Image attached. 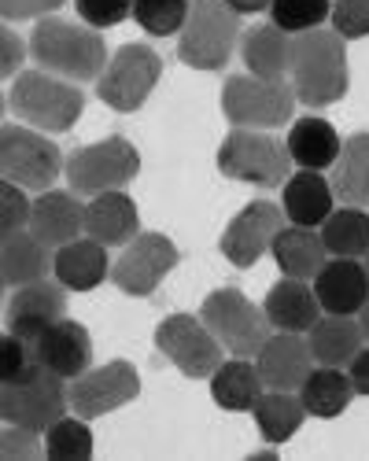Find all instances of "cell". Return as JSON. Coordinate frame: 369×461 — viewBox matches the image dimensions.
Segmentation results:
<instances>
[{
  "instance_id": "6da1fadb",
  "label": "cell",
  "mask_w": 369,
  "mask_h": 461,
  "mask_svg": "<svg viewBox=\"0 0 369 461\" xmlns=\"http://www.w3.org/2000/svg\"><path fill=\"white\" fill-rule=\"evenodd\" d=\"M288 89L303 107H328L340 104L351 89L347 70V45L337 30H307L292 37L288 56Z\"/></svg>"
},
{
  "instance_id": "7a4b0ae2",
  "label": "cell",
  "mask_w": 369,
  "mask_h": 461,
  "mask_svg": "<svg viewBox=\"0 0 369 461\" xmlns=\"http://www.w3.org/2000/svg\"><path fill=\"white\" fill-rule=\"evenodd\" d=\"M30 52L41 63V70L56 74L67 82H89L100 78L107 67V45L104 37L86 23H67V19H37L30 33Z\"/></svg>"
},
{
  "instance_id": "3957f363",
  "label": "cell",
  "mask_w": 369,
  "mask_h": 461,
  "mask_svg": "<svg viewBox=\"0 0 369 461\" xmlns=\"http://www.w3.org/2000/svg\"><path fill=\"white\" fill-rule=\"evenodd\" d=\"M8 107L19 114L22 122H30L33 130L67 133V130H74V122L82 119L86 93L67 78H56V74H49V70H22L15 78V86H12Z\"/></svg>"
},
{
  "instance_id": "277c9868",
  "label": "cell",
  "mask_w": 369,
  "mask_h": 461,
  "mask_svg": "<svg viewBox=\"0 0 369 461\" xmlns=\"http://www.w3.org/2000/svg\"><path fill=\"white\" fill-rule=\"evenodd\" d=\"M240 37V15L226 0H196L181 26L177 59L193 70H226Z\"/></svg>"
},
{
  "instance_id": "5b68a950",
  "label": "cell",
  "mask_w": 369,
  "mask_h": 461,
  "mask_svg": "<svg viewBox=\"0 0 369 461\" xmlns=\"http://www.w3.org/2000/svg\"><path fill=\"white\" fill-rule=\"evenodd\" d=\"M63 174L74 196H100V192L126 188L140 174V151L126 137H107L74 148L63 159Z\"/></svg>"
},
{
  "instance_id": "8992f818",
  "label": "cell",
  "mask_w": 369,
  "mask_h": 461,
  "mask_svg": "<svg viewBox=\"0 0 369 461\" xmlns=\"http://www.w3.org/2000/svg\"><path fill=\"white\" fill-rule=\"evenodd\" d=\"M218 170L230 181L277 188L284 185L292 159L284 140H277L270 130H233L218 148Z\"/></svg>"
},
{
  "instance_id": "52a82bcc",
  "label": "cell",
  "mask_w": 369,
  "mask_h": 461,
  "mask_svg": "<svg viewBox=\"0 0 369 461\" xmlns=\"http://www.w3.org/2000/svg\"><path fill=\"white\" fill-rule=\"evenodd\" d=\"M200 321L233 358H255L270 336L263 306H255L240 288H214L200 306Z\"/></svg>"
},
{
  "instance_id": "ba28073f",
  "label": "cell",
  "mask_w": 369,
  "mask_h": 461,
  "mask_svg": "<svg viewBox=\"0 0 369 461\" xmlns=\"http://www.w3.org/2000/svg\"><path fill=\"white\" fill-rule=\"evenodd\" d=\"M295 96L288 82H266L255 74H233L221 86V114L233 130H281L292 122Z\"/></svg>"
},
{
  "instance_id": "9c48e42d",
  "label": "cell",
  "mask_w": 369,
  "mask_h": 461,
  "mask_svg": "<svg viewBox=\"0 0 369 461\" xmlns=\"http://www.w3.org/2000/svg\"><path fill=\"white\" fill-rule=\"evenodd\" d=\"M67 410L70 406H67L63 376L41 369L37 362H30L12 384L0 388V417H4L8 425L30 429V432H45Z\"/></svg>"
},
{
  "instance_id": "30bf717a",
  "label": "cell",
  "mask_w": 369,
  "mask_h": 461,
  "mask_svg": "<svg viewBox=\"0 0 369 461\" xmlns=\"http://www.w3.org/2000/svg\"><path fill=\"white\" fill-rule=\"evenodd\" d=\"M63 151L45 133L26 126H0V177L22 192H45L63 174Z\"/></svg>"
},
{
  "instance_id": "8fae6325",
  "label": "cell",
  "mask_w": 369,
  "mask_h": 461,
  "mask_svg": "<svg viewBox=\"0 0 369 461\" xmlns=\"http://www.w3.org/2000/svg\"><path fill=\"white\" fill-rule=\"evenodd\" d=\"M163 78V59L148 45H122L96 78V96L119 114H133Z\"/></svg>"
},
{
  "instance_id": "7c38bea8",
  "label": "cell",
  "mask_w": 369,
  "mask_h": 461,
  "mask_svg": "<svg viewBox=\"0 0 369 461\" xmlns=\"http://www.w3.org/2000/svg\"><path fill=\"white\" fill-rule=\"evenodd\" d=\"M140 395V376L130 362H107L100 369H86L82 376H74V384L67 388V406L74 410V417L82 420H96L115 413L119 406H130Z\"/></svg>"
},
{
  "instance_id": "4fadbf2b",
  "label": "cell",
  "mask_w": 369,
  "mask_h": 461,
  "mask_svg": "<svg viewBox=\"0 0 369 461\" xmlns=\"http://www.w3.org/2000/svg\"><path fill=\"white\" fill-rule=\"evenodd\" d=\"M156 348L163 358H170L189 380H207L221 362V343L211 336V329L193 314H170L156 329Z\"/></svg>"
},
{
  "instance_id": "5bb4252c",
  "label": "cell",
  "mask_w": 369,
  "mask_h": 461,
  "mask_svg": "<svg viewBox=\"0 0 369 461\" xmlns=\"http://www.w3.org/2000/svg\"><path fill=\"white\" fill-rule=\"evenodd\" d=\"M177 262H181V255H177L170 237H163V233H137L126 244V251L119 255V262L111 266L107 277L115 281L119 292L144 299V295H152L163 285V277L174 270Z\"/></svg>"
},
{
  "instance_id": "9a60e30c",
  "label": "cell",
  "mask_w": 369,
  "mask_h": 461,
  "mask_svg": "<svg viewBox=\"0 0 369 461\" xmlns=\"http://www.w3.org/2000/svg\"><path fill=\"white\" fill-rule=\"evenodd\" d=\"M284 225V211L274 200H251L221 233V255L237 270H251L263 258L277 237V229Z\"/></svg>"
},
{
  "instance_id": "2e32d148",
  "label": "cell",
  "mask_w": 369,
  "mask_h": 461,
  "mask_svg": "<svg viewBox=\"0 0 369 461\" xmlns=\"http://www.w3.org/2000/svg\"><path fill=\"white\" fill-rule=\"evenodd\" d=\"M26 348H30V362H37L41 369H49V373H56L63 380L82 376L93 366L89 329L78 325V321H70V318L52 321L45 332H37Z\"/></svg>"
},
{
  "instance_id": "e0dca14e",
  "label": "cell",
  "mask_w": 369,
  "mask_h": 461,
  "mask_svg": "<svg viewBox=\"0 0 369 461\" xmlns=\"http://www.w3.org/2000/svg\"><path fill=\"white\" fill-rule=\"evenodd\" d=\"M67 318V288L59 281H33V285H22L12 303H8V332L19 336V339H33L37 332H45L52 321Z\"/></svg>"
},
{
  "instance_id": "ac0fdd59",
  "label": "cell",
  "mask_w": 369,
  "mask_h": 461,
  "mask_svg": "<svg viewBox=\"0 0 369 461\" xmlns=\"http://www.w3.org/2000/svg\"><path fill=\"white\" fill-rule=\"evenodd\" d=\"M255 369L263 376V388L300 392L303 376L314 369V358L307 339H300V332H277V336H266V343L258 348Z\"/></svg>"
},
{
  "instance_id": "d6986e66",
  "label": "cell",
  "mask_w": 369,
  "mask_h": 461,
  "mask_svg": "<svg viewBox=\"0 0 369 461\" xmlns=\"http://www.w3.org/2000/svg\"><path fill=\"white\" fill-rule=\"evenodd\" d=\"M26 229L49 251L52 248H63L70 240H78V233L86 229V207H82V200L74 196V192H52V188H45L41 196L30 203Z\"/></svg>"
},
{
  "instance_id": "ffe728a7",
  "label": "cell",
  "mask_w": 369,
  "mask_h": 461,
  "mask_svg": "<svg viewBox=\"0 0 369 461\" xmlns=\"http://www.w3.org/2000/svg\"><path fill=\"white\" fill-rule=\"evenodd\" d=\"M314 295L325 314H347L355 318L362 303L369 299V277L358 258H325L314 274Z\"/></svg>"
},
{
  "instance_id": "44dd1931",
  "label": "cell",
  "mask_w": 369,
  "mask_h": 461,
  "mask_svg": "<svg viewBox=\"0 0 369 461\" xmlns=\"http://www.w3.org/2000/svg\"><path fill=\"white\" fill-rule=\"evenodd\" d=\"M86 233L104 244V248H122L140 233V214L137 203L126 196L122 188L115 192H100L86 207Z\"/></svg>"
},
{
  "instance_id": "7402d4cb",
  "label": "cell",
  "mask_w": 369,
  "mask_h": 461,
  "mask_svg": "<svg viewBox=\"0 0 369 461\" xmlns=\"http://www.w3.org/2000/svg\"><path fill=\"white\" fill-rule=\"evenodd\" d=\"M337 203L332 196V185L321 177V170H300V174H288L281 185V211L292 225H321Z\"/></svg>"
},
{
  "instance_id": "603a6c76",
  "label": "cell",
  "mask_w": 369,
  "mask_h": 461,
  "mask_svg": "<svg viewBox=\"0 0 369 461\" xmlns=\"http://www.w3.org/2000/svg\"><path fill=\"white\" fill-rule=\"evenodd\" d=\"M263 314L277 332H310V325L321 318V306L307 281L284 277L266 292Z\"/></svg>"
},
{
  "instance_id": "cb8c5ba5",
  "label": "cell",
  "mask_w": 369,
  "mask_h": 461,
  "mask_svg": "<svg viewBox=\"0 0 369 461\" xmlns=\"http://www.w3.org/2000/svg\"><path fill=\"white\" fill-rule=\"evenodd\" d=\"M52 270H56V281H59L67 292H93V288H100V285L107 281V274H111L107 248L96 244L93 237H89V240H70V244L56 248Z\"/></svg>"
},
{
  "instance_id": "d4e9b609",
  "label": "cell",
  "mask_w": 369,
  "mask_h": 461,
  "mask_svg": "<svg viewBox=\"0 0 369 461\" xmlns=\"http://www.w3.org/2000/svg\"><path fill=\"white\" fill-rule=\"evenodd\" d=\"M340 133L328 119L307 114V119H295V126L288 130V159L300 170H328L340 156Z\"/></svg>"
},
{
  "instance_id": "484cf974",
  "label": "cell",
  "mask_w": 369,
  "mask_h": 461,
  "mask_svg": "<svg viewBox=\"0 0 369 461\" xmlns=\"http://www.w3.org/2000/svg\"><path fill=\"white\" fill-rule=\"evenodd\" d=\"M240 56L255 78L284 82L288 78V56H292V33L277 30L274 23H258L240 33Z\"/></svg>"
},
{
  "instance_id": "4316f807",
  "label": "cell",
  "mask_w": 369,
  "mask_h": 461,
  "mask_svg": "<svg viewBox=\"0 0 369 461\" xmlns=\"http://www.w3.org/2000/svg\"><path fill=\"white\" fill-rule=\"evenodd\" d=\"M277 266L284 277H295V281H314V274L325 266L328 251L321 244V237L307 225H281L277 237L270 244Z\"/></svg>"
},
{
  "instance_id": "83f0119b",
  "label": "cell",
  "mask_w": 369,
  "mask_h": 461,
  "mask_svg": "<svg viewBox=\"0 0 369 461\" xmlns=\"http://www.w3.org/2000/svg\"><path fill=\"white\" fill-rule=\"evenodd\" d=\"M49 270H52V255L30 233V229H19V233L0 240V285L4 288L8 285L12 288L33 285V281H41Z\"/></svg>"
},
{
  "instance_id": "f1b7e54d",
  "label": "cell",
  "mask_w": 369,
  "mask_h": 461,
  "mask_svg": "<svg viewBox=\"0 0 369 461\" xmlns=\"http://www.w3.org/2000/svg\"><path fill=\"white\" fill-rule=\"evenodd\" d=\"M332 196L347 207H369V133H355L340 144L332 163Z\"/></svg>"
},
{
  "instance_id": "f546056e",
  "label": "cell",
  "mask_w": 369,
  "mask_h": 461,
  "mask_svg": "<svg viewBox=\"0 0 369 461\" xmlns=\"http://www.w3.org/2000/svg\"><path fill=\"white\" fill-rule=\"evenodd\" d=\"M307 348H310V358L318 366H337L340 369L362 351V329L347 314H325L310 325Z\"/></svg>"
},
{
  "instance_id": "4dcf8cb0",
  "label": "cell",
  "mask_w": 369,
  "mask_h": 461,
  "mask_svg": "<svg viewBox=\"0 0 369 461\" xmlns=\"http://www.w3.org/2000/svg\"><path fill=\"white\" fill-rule=\"evenodd\" d=\"M211 395L226 413H251V406L263 395V376H258L251 358L221 362L211 373Z\"/></svg>"
},
{
  "instance_id": "1f68e13d",
  "label": "cell",
  "mask_w": 369,
  "mask_h": 461,
  "mask_svg": "<svg viewBox=\"0 0 369 461\" xmlns=\"http://www.w3.org/2000/svg\"><path fill=\"white\" fill-rule=\"evenodd\" d=\"M355 399V388H351V380L347 373H340L337 366H318L303 376L300 384V402L307 410V417H340Z\"/></svg>"
},
{
  "instance_id": "d6a6232c",
  "label": "cell",
  "mask_w": 369,
  "mask_h": 461,
  "mask_svg": "<svg viewBox=\"0 0 369 461\" xmlns=\"http://www.w3.org/2000/svg\"><path fill=\"white\" fill-rule=\"evenodd\" d=\"M251 413H255L258 436H263L266 443H274V447L288 443L295 432L303 429V420H307V410H303L300 395H295V392H274V388L258 395Z\"/></svg>"
},
{
  "instance_id": "836d02e7",
  "label": "cell",
  "mask_w": 369,
  "mask_h": 461,
  "mask_svg": "<svg viewBox=\"0 0 369 461\" xmlns=\"http://www.w3.org/2000/svg\"><path fill=\"white\" fill-rule=\"evenodd\" d=\"M321 244L332 258H362L369 251V214L365 207H340L328 211V218L321 221Z\"/></svg>"
},
{
  "instance_id": "e575fe53",
  "label": "cell",
  "mask_w": 369,
  "mask_h": 461,
  "mask_svg": "<svg viewBox=\"0 0 369 461\" xmlns=\"http://www.w3.org/2000/svg\"><path fill=\"white\" fill-rule=\"evenodd\" d=\"M45 457L52 461H86L93 457V432L82 417H59L45 429Z\"/></svg>"
},
{
  "instance_id": "d590c367",
  "label": "cell",
  "mask_w": 369,
  "mask_h": 461,
  "mask_svg": "<svg viewBox=\"0 0 369 461\" xmlns=\"http://www.w3.org/2000/svg\"><path fill=\"white\" fill-rule=\"evenodd\" d=\"M332 0H270V23L284 33H307L325 26Z\"/></svg>"
},
{
  "instance_id": "8d00e7d4",
  "label": "cell",
  "mask_w": 369,
  "mask_h": 461,
  "mask_svg": "<svg viewBox=\"0 0 369 461\" xmlns=\"http://www.w3.org/2000/svg\"><path fill=\"white\" fill-rule=\"evenodd\" d=\"M130 15L144 33L170 37V33H181L184 19H189V0H133Z\"/></svg>"
},
{
  "instance_id": "74e56055",
  "label": "cell",
  "mask_w": 369,
  "mask_h": 461,
  "mask_svg": "<svg viewBox=\"0 0 369 461\" xmlns=\"http://www.w3.org/2000/svg\"><path fill=\"white\" fill-rule=\"evenodd\" d=\"M332 30H337L344 41L355 37H369V0H332Z\"/></svg>"
},
{
  "instance_id": "f35d334b",
  "label": "cell",
  "mask_w": 369,
  "mask_h": 461,
  "mask_svg": "<svg viewBox=\"0 0 369 461\" xmlns=\"http://www.w3.org/2000/svg\"><path fill=\"white\" fill-rule=\"evenodd\" d=\"M26 218H30V200L26 192L12 181L0 177V240L19 233V229H26Z\"/></svg>"
},
{
  "instance_id": "ab89813d",
  "label": "cell",
  "mask_w": 369,
  "mask_h": 461,
  "mask_svg": "<svg viewBox=\"0 0 369 461\" xmlns=\"http://www.w3.org/2000/svg\"><path fill=\"white\" fill-rule=\"evenodd\" d=\"M74 8H78V15L86 19V26L107 30V26H119L130 19L133 0H74Z\"/></svg>"
},
{
  "instance_id": "60d3db41",
  "label": "cell",
  "mask_w": 369,
  "mask_h": 461,
  "mask_svg": "<svg viewBox=\"0 0 369 461\" xmlns=\"http://www.w3.org/2000/svg\"><path fill=\"white\" fill-rule=\"evenodd\" d=\"M37 457H45V443L37 439V432L19 425L0 432V461H37Z\"/></svg>"
},
{
  "instance_id": "b9f144b4",
  "label": "cell",
  "mask_w": 369,
  "mask_h": 461,
  "mask_svg": "<svg viewBox=\"0 0 369 461\" xmlns=\"http://www.w3.org/2000/svg\"><path fill=\"white\" fill-rule=\"evenodd\" d=\"M26 366H30L26 339H19V336H12V332H0V388H4V384H12Z\"/></svg>"
},
{
  "instance_id": "7bdbcfd3",
  "label": "cell",
  "mask_w": 369,
  "mask_h": 461,
  "mask_svg": "<svg viewBox=\"0 0 369 461\" xmlns=\"http://www.w3.org/2000/svg\"><path fill=\"white\" fill-rule=\"evenodd\" d=\"M59 8H63V0H0V19H12V23L45 19Z\"/></svg>"
},
{
  "instance_id": "ee69618b",
  "label": "cell",
  "mask_w": 369,
  "mask_h": 461,
  "mask_svg": "<svg viewBox=\"0 0 369 461\" xmlns=\"http://www.w3.org/2000/svg\"><path fill=\"white\" fill-rule=\"evenodd\" d=\"M22 59H26V41L12 26L0 23V78H12V74H19Z\"/></svg>"
},
{
  "instance_id": "f6af8a7d",
  "label": "cell",
  "mask_w": 369,
  "mask_h": 461,
  "mask_svg": "<svg viewBox=\"0 0 369 461\" xmlns=\"http://www.w3.org/2000/svg\"><path fill=\"white\" fill-rule=\"evenodd\" d=\"M347 380L355 395H369V348H362L351 362H347Z\"/></svg>"
},
{
  "instance_id": "bcb514c9",
  "label": "cell",
  "mask_w": 369,
  "mask_h": 461,
  "mask_svg": "<svg viewBox=\"0 0 369 461\" xmlns=\"http://www.w3.org/2000/svg\"><path fill=\"white\" fill-rule=\"evenodd\" d=\"M226 5L237 12V15H258L270 8V0H226Z\"/></svg>"
},
{
  "instance_id": "7dc6e473",
  "label": "cell",
  "mask_w": 369,
  "mask_h": 461,
  "mask_svg": "<svg viewBox=\"0 0 369 461\" xmlns=\"http://www.w3.org/2000/svg\"><path fill=\"white\" fill-rule=\"evenodd\" d=\"M358 329H362V339H369V299L362 303V311H358Z\"/></svg>"
},
{
  "instance_id": "c3c4849f",
  "label": "cell",
  "mask_w": 369,
  "mask_h": 461,
  "mask_svg": "<svg viewBox=\"0 0 369 461\" xmlns=\"http://www.w3.org/2000/svg\"><path fill=\"white\" fill-rule=\"evenodd\" d=\"M4 111H8V104H4V96H0V119H4Z\"/></svg>"
},
{
  "instance_id": "681fc988",
  "label": "cell",
  "mask_w": 369,
  "mask_h": 461,
  "mask_svg": "<svg viewBox=\"0 0 369 461\" xmlns=\"http://www.w3.org/2000/svg\"><path fill=\"white\" fill-rule=\"evenodd\" d=\"M362 266H365V277H369V251H365V262Z\"/></svg>"
},
{
  "instance_id": "f907efd6",
  "label": "cell",
  "mask_w": 369,
  "mask_h": 461,
  "mask_svg": "<svg viewBox=\"0 0 369 461\" xmlns=\"http://www.w3.org/2000/svg\"><path fill=\"white\" fill-rule=\"evenodd\" d=\"M0 299H4V285H0Z\"/></svg>"
}]
</instances>
